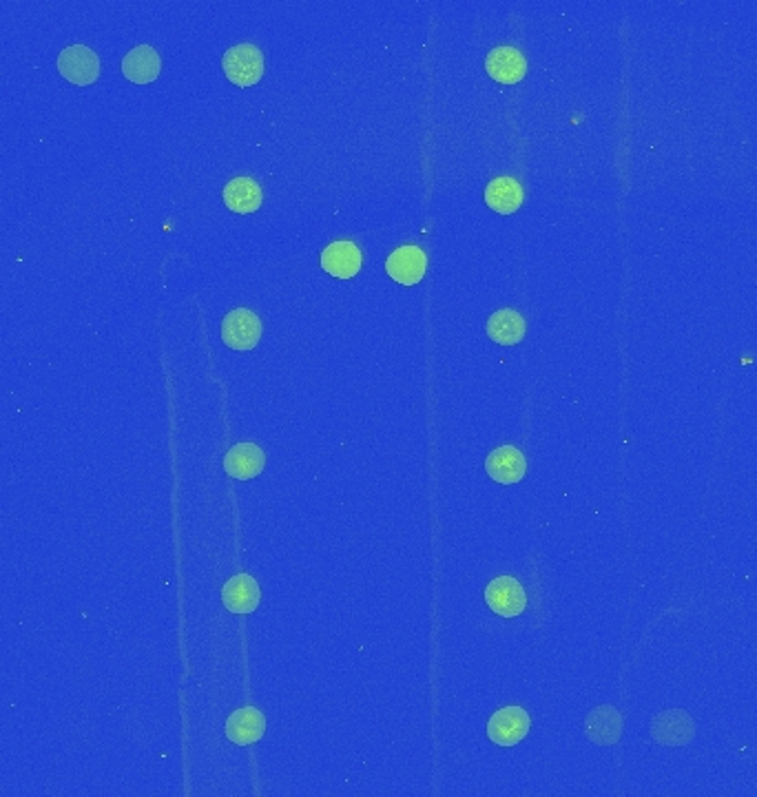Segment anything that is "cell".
I'll return each mask as SVG.
<instances>
[{
  "label": "cell",
  "mask_w": 757,
  "mask_h": 797,
  "mask_svg": "<svg viewBox=\"0 0 757 797\" xmlns=\"http://www.w3.org/2000/svg\"><path fill=\"white\" fill-rule=\"evenodd\" d=\"M58 71L60 76L74 82V85H91L100 76V58L96 51H91L85 45H71L60 51L58 56Z\"/></svg>",
  "instance_id": "cell-3"
},
{
  "label": "cell",
  "mask_w": 757,
  "mask_h": 797,
  "mask_svg": "<svg viewBox=\"0 0 757 797\" xmlns=\"http://www.w3.org/2000/svg\"><path fill=\"white\" fill-rule=\"evenodd\" d=\"M222 600L228 612L233 614H251L259 607V600H262V592H259V585L253 576L248 574H237L228 581L222 589Z\"/></svg>",
  "instance_id": "cell-12"
},
{
  "label": "cell",
  "mask_w": 757,
  "mask_h": 797,
  "mask_svg": "<svg viewBox=\"0 0 757 797\" xmlns=\"http://www.w3.org/2000/svg\"><path fill=\"white\" fill-rule=\"evenodd\" d=\"M425 266H428V257L419 246H401L386 260L388 275L403 286L419 284L425 275Z\"/></svg>",
  "instance_id": "cell-6"
},
{
  "label": "cell",
  "mask_w": 757,
  "mask_h": 797,
  "mask_svg": "<svg viewBox=\"0 0 757 797\" xmlns=\"http://www.w3.org/2000/svg\"><path fill=\"white\" fill-rule=\"evenodd\" d=\"M224 202L233 213H255L264 202L262 186L253 178H233L224 186Z\"/></svg>",
  "instance_id": "cell-15"
},
{
  "label": "cell",
  "mask_w": 757,
  "mask_h": 797,
  "mask_svg": "<svg viewBox=\"0 0 757 797\" xmlns=\"http://www.w3.org/2000/svg\"><path fill=\"white\" fill-rule=\"evenodd\" d=\"M361 262H364V257H361L357 244L348 240L328 244L326 251L321 253V268L339 279L355 277L361 271Z\"/></svg>",
  "instance_id": "cell-10"
},
{
  "label": "cell",
  "mask_w": 757,
  "mask_h": 797,
  "mask_svg": "<svg viewBox=\"0 0 757 797\" xmlns=\"http://www.w3.org/2000/svg\"><path fill=\"white\" fill-rule=\"evenodd\" d=\"M485 470L496 483L512 485L525 476L527 461L523 457V452L514 448V445H501V448H496L487 454Z\"/></svg>",
  "instance_id": "cell-7"
},
{
  "label": "cell",
  "mask_w": 757,
  "mask_h": 797,
  "mask_svg": "<svg viewBox=\"0 0 757 797\" xmlns=\"http://www.w3.org/2000/svg\"><path fill=\"white\" fill-rule=\"evenodd\" d=\"M651 733L656 742L678 747V744H687L693 738V722L689 718V713L667 711L660 713L656 722H653Z\"/></svg>",
  "instance_id": "cell-16"
},
{
  "label": "cell",
  "mask_w": 757,
  "mask_h": 797,
  "mask_svg": "<svg viewBox=\"0 0 757 797\" xmlns=\"http://www.w3.org/2000/svg\"><path fill=\"white\" fill-rule=\"evenodd\" d=\"M530 733V713L523 707H503L487 722V736L499 747H516Z\"/></svg>",
  "instance_id": "cell-4"
},
{
  "label": "cell",
  "mask_w": 757,
  "mask_h": 797,
  "mask_svg": "<svg viewBox=\"0 0 757 797\" xmlns=\"http://www.w3.org/2000/svg\"><path fill=\"white\" fill-rule=\"evenodd\" d=\"M226 78L237 87H253L264 76V56L255 45H235L222 58Z\"/></svg>",
  "instance_id": "cell-1"
},
{
  "label": "cell",
  "mask_w": 757,
  "mask_h": 797,
  "mask_svg": "<svg viewBox=\"0 0 757 797\" xmlns=\"http://www.w3.org/2000/svg\"><path fill=\"white\" fill-rule=\"evenodd\" d=\"M266 465V454L255 443H237L228 450L224 459V470L237 481H248L262 474Z\"/></svg>",
  "instance_id": "cell-8"
},
{
  "label": "cell",
  "mask_w": 757,
  "mask_h": 797,
  "mask_svg": "<svg viewBox=\"0 0 757 797\" xmlns=\"http://www.w3.org/2000/svg\"><path fill=\"white\" fill-rule=\"evenodd\" d=\"M266 731V718L264 713L255 707H242L235 713H231V718L226 722V736L237 747H248V744H255L257 740H262Z\"/></svg>",
  "instance_id": "cell-11"
},
{
  "label": "cell",
  "mask_w": 757,
  "mask_h": 797,
  "mask_svg": "<svg viewBox=\"0 0 757 797\" xmlns=\"http://www.w3.org/2000/svg\"><path fill=\"white\" fill-rule=\"evenodd\" d=\"M485 69L496 82L516 85L527 74V62L521 51L514 47H496L485 58Z\"/></svg>",
  "instance_id": "cell-9"
},
{
  "label": "cell",
  "mask_w": 757,
  "mask_h": 797,
  "mask_svg": "<svg viewBox=\"0 0 757 797\" xmlns=\"http://www.w3.org/2000/svg\"><path fill=\"white\" fill-rule=\"evenodd\" d=\"M222 339L233 350H251L262 339V322L248 308H235L224 317Z\"/></svg>",
  "instance_id": "cell-2"
},
{
  "label": "cell",
  "mask_w": 757,
  "mask_h": 797,
  "mask_svg": "<svg viewBox=\"0 0 757 797\" xmlns=\"http://www.w3.org/2000/svg\"><path fill=\"white\" fill-rule=\"evenodd\" d=\"M160 56L151 45L133 47L122 60V74L136 85H149L160 76Z\"/></svg>",
  "instance_id": "cell-13"
},
{
  "label": "cell",
  "mask_w": 757,
  "mask_h": 797,
  "mask_svg": "<svg viewBox=\"0 0 757 797\" xmlns=\"http://www.w3.org/2000/svg\"><path fill=\"white\" fill-rule=\"evenodd\" d=\"M485 603L494 614L503 618H516L525 612L527 594L523 585L512 576H499L485 587Z\"/></svg>",
  "instance_id": "cell-5"
},
{
  "label": "cell",
  "mask_w": 757,
  "mask_h": 797,
  "mask_svg": "<svg viewBox=\"0 0 757 797\" xmlns=\"http://www.w3.org/2000/svg\"><path fill=\"white\" fill-rule=\"evenodd\" d=\"M485 328H487V335H490V339H494L496 344L516 346L523 341L527 324L518 310L503 308V310H496V313L487 319Z\"/></svg>",
  "instance_id": "cell-14"
},
{
  "label": "cell",
  "mask_w": 757,
  "mask_h": 797,
  "mask_svg": "<svg viewBox=\"0 0 757 797\" xmlns=\"http://www.w3.org/2000/svg\"><path fill=\"white\" fill-rule=\"evenodd\" d=\"M523 198V186L507 175L492 180L485 189V204L501 215H510L521 209Z\"/></svg>",
  "instance_id": "cell-17"
},
{
  "label": "cell",
  "mask_w": 757,
  "mask_h": 797,
  "mask_svg": "<svg viewBox=\"0 0 757 797\" xmlns=\"http://www.w3.org/2000/svg\"><path fill=\"white\" fill-rule=\"evenodd\" d=\"M585 733L591 742L596 744H614L620 740L622 733V718L614 707H598L589 713L585 722Z\"/></svg>",
  "instance_id": "cell-18"
}]
</instances>
